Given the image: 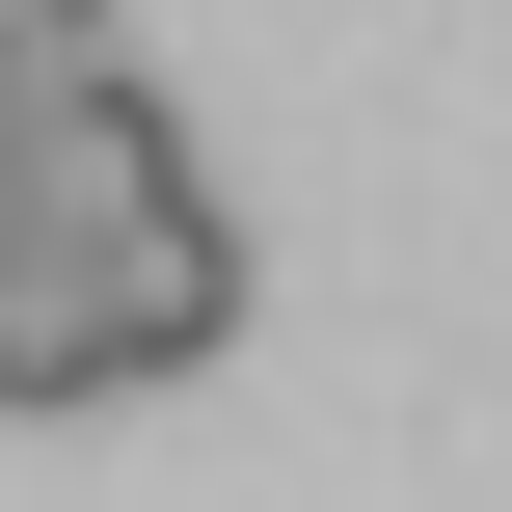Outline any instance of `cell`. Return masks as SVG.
<instances>
[{"instance_id": "1", "label": "cell", "mask_w": 512, "mask_h": 512, "mask_svg": "<svg viewBox=\"0 0 512 512\" xmlns=\"http://www.w3.org/2000/svg\"><path fill=\"white\" fill-rule=\"evenodd\" d=\"M135 378H162V324H135V270L27 216V243H0V405L54 432V405H135Z\"/></svg>"}, {"instance_id": "2", "label": "cell", "mask_w": 512, "mask_h": 512, "mask_svg": "<svg viewBox=\"0 0 512 512\" xmlns=\"http://www.w3.org/2000/svg\"><path fill=\"white\" fill-rule=\"evenodd\" d=\"M162 189H189L162 81H108V54H81V81H27V216H54V243H135Z\"/></svg>"}, {"instance_id": "3", "label": "cell", "mask_w": 512, "mask_h": 512, "mask_svg": "<svg viewBox=\"0 0 512 512\" xmlns=\"http://www.w3.org/2000/svg\"><path fill=\"white\" fill-rule=\"evenodd\" d=\"M108 270H135V324H162V378H189V351H243V216H216V189H162V216H135Z\"/></svg>"}, {"instance_id": "4", "label": "cell", "mask_w": 512, "mask_h": 512, "mask_svg": "<svg viewBox=\"0 0 512 512\" xmlns=\"http://www.w3.org/2000/svg\"><path fill=\"white\" fill-rule=\"evenodd\" d=\"M0 54H27V81H81V54H108V0H0Z\"/></svg>"}, {"instance_id": "5", "label": "cell", "mask_w": 512, "mask_h": 512, "mask_svg": "<svg viewBox=\"0 0 512 512\" xmlns=\"http://www.w3.org/2000/svg\"><path fill=\"white\" fill-rule=\"evenodd\" d=\"M0 108H27V54H0Z\"/></svg>"}]
</instances>
